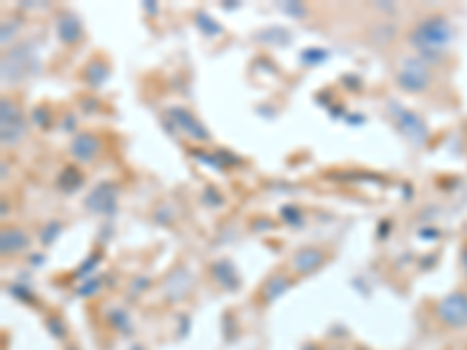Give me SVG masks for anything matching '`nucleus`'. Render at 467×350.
I'll use <instances>...</instances> for the list:
<instances>
[{"label": "nucleus", "instance_id": "nucleus-7", "mask_svg": "<svg viewBox=\"0 0 467 350\" xmlns=\"http://www.w3.org/2000/svg\"><path fill=\"white\" fill-rule=\"evenodd\" d=\"M320 261H323V252L320 250H302L295 254V259H292V266L297 268V271H311V268L320 266Z\"/></svg>", "mask_w": 467, "mask_h": 350}, {"label": "nucleus", "instance_id": "nucleus-2", "mask_svg": "<svg viewBox=\"0 0 467 350\" xmlns=\"http://www.w3.org/2000/svg\"><path fill=\"white\" fill-rule=\"evenodd\" d=\"M444 40H447V24H444V19H426L411 33V42L423 49L440 47Z\"/></svg>", "mask_w": 467, "mask_h": 350}, {"label": "nucleus", "instance_id": "nucleus-8", "mask_svg": "<svg viewBox=\"0 0 467 350\" xmlns=\"http://www.w3.org/2000/svg\"><path fill=\"white\" fill-rule=\"evenodd\" d=\"M58 31H61L63 42H77V38H79V21L72 19V17H61Z\"/></svg>", "mask_w": 467, "mask_h": 350}, {"label": "nucleus", "instance_id": "nucleus-3", "mask_svg": "<svg viewBox=\"0 0 467 350\" xmlns=\"http://www.w3.org/2000/svg\"><path fill=\"white\" fill-rule=\"evenodd\" d=\"M98 150H101V143L96 136L91 134H79L75 141L70 145V155L77 159V162L82 164H89L94 159L98 157Z\"/></svg>", "mask_w": 467, "mask_h": 350}, {"label": "nucleus", "instance_id": "nucleus-4", "mask_svg": "<svg viewBox=\"0 0 467 350\" xmlns=\"http://www.w3.org/2000/svg\"><path fill=\"white\" fill-rule=\"evenodd\" d=\"M397 82L409 91H423L428 86V72L418 65H407L404 70H399Z\"/></svg>", "mask_w": 467, "mask_h": 350}, {"label": "nucleus", "instance_id": "nucleus-5", "mask_svg": "<svg viewBox=\"0 0 467 350\" xmlns=\"http://www.w3.org/2000/svg\"><path fill=\"white\" fill-rule=\"evenodd\" d=\"M28 247V236L24 229H17V227H10L3 231V252L7 254H14V252H21Z\"/></svg>", "mask_w": 467, "mask_h": 350}, {"label": "nucleus", "instance_id": "nucleus-1", "mask_svg": "<svg viewBox=\"0 0 467 350\" xmlns=\"http://www.w3.org/2000/svg\"><path fill=\"white\" fill-rule=\"evenodd\" d=\"M0 124H3V145H17L26 134V117L21 108L10 98L0 103Z\"/></svg>", "mask_w": 467, "mask_h": 350}, {"label": "nucleus", "instance_id": "nucleus-6", "mask_svg": "<svg viewBox=\"0 0 467 350\" xmlns=\"http://www.w3.org/2000/svg\"><path fill=\"white\" fill-rule=\"evenodd\" d=\"M171 117H173V122L178 124V129L180 131H187V136H192V138H199V141H206V131H203L199 124H196V119L189 112H185V110H171Z\"/></svg>", "mask_w": 467, "mask_h": 350}]
</instances>
